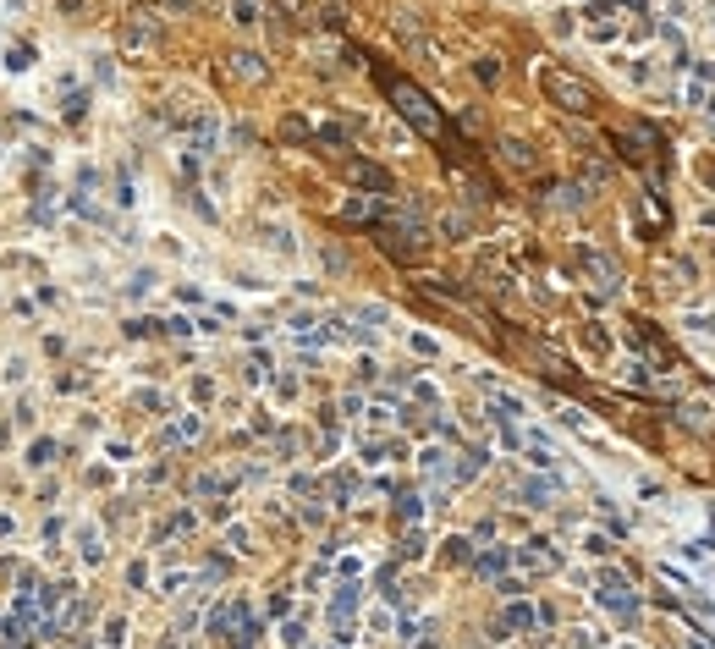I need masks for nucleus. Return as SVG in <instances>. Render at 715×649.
Here are the masks:
<instances>
[{
  "label": "nucleus",
  "instance_id": "1",
  "mask_svg": "<svg viewBox=\"0 0 715 649\" xmlns=\"http://www.w3.org/2000/svg\"><path fill=\"white\" fill-rule=\"evenodd\" d=\"M385 94H391V105L407 116V122L419 127L424 138H441L446 132V122H441V110L429 105V94L424 88H413V83H402V77H385Z\"/></svg>",
  "mask_w": 715,
  "mask_h": 649
},
{
  "label": "nucleus",
  "instance_id": "3",
  "mask_svg": "<svg viewBox=\"0 0 715 649\" xmlns=\"http://www.w3.org/2000/svg\"><path fill=\"white\" fill-rule=\"evenodd\" d=\"M501 154H506V160H512V166H534V154H528V144H501Z\"/></svg>",
  "mask_w": 715,
  "mask_h": 649
},
{
  "label": "nucleus",
  "instance_id": "2",
  "mask_svg": "<svg viewBox=\"0 0 715 649\" xmlns=\"http://www.w3.org/2000/svg\"><path fill=\"white\" fill-rule=\"evenodd\" d=\"M539 83H545V94H550L561 110H589V105H594V94L578 83V77H567V72H539Z\"/></svg>",
  "mask_w": 715,
  "mask_h": 649
}]
</instances>
